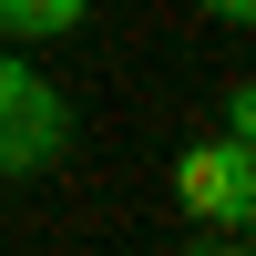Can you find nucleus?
Wrapping results in <instances>:
<instances>
[{"label":"nucleus","instance_id":"5","mask_svg":"<svg viewBox=\"0 0 256 256\" xmlns=\"http://www.w3.org/2000/svg\"><path fill=\"white\" fill-rule=\"evenodd\" d=\"M205 20H236V31H256V0H195Z\"/></svg>","mask_w":256,"mask_h":256},{"label":"nucleus","instance_id":"4","mask_svg":"<svg viewBox=\"0 0 256 256\" xmlns=\"http://www.w3.org/2000/svg\"><path fill=\"white\" fill-rule=\"evenodd\" d=\"M226 134H236V144H246V154H256V72L236 82V92H226Z\"/></svg>","mask_w":256,"mask_h":256},{"label":"nucleus","instance_id":"1","mask_svg":"<svg viewBox=\"0 0 256 256\" xmlns=\"http://www.w3.org/2000/svg\"><path fill=\"white\" fill-rule=\"evenodd\" d=\"M62 154H72V92L41 82L20 41H0V174H52Z\"/></svg>","mask_w":256,"mask_h":256},{"label":"nucleus","instance_id":"3","mask_svg":"<svg viewBox=\"0 0 256 256\" xmlns=\"http://www.w3.org/2000/svg\"><path fill=\"white\" fill-rule=\"evenodd\" d=\"M82 10L92 0H0V41H62L82 31Z\"/></svg>","mask_w":256,"mask_h":256},{"label":"nucleus","instance_id":"6","mask_svg":"<svg viewBox=\"0 0 256 256\" xmlns=\"http://www.w3.org/2000/svg\"><path fill=\"white\" fill-rule=\"evenodd\" d=\"M226 236H236V246H256V195H246V216H236V226H226Z\"/></svg>","mask_w":256,"mask_h":256},{"label":"nucleus","instance_id":"2","mask_svg":"<svg viewBox=\"0 0 256 256\" xmlns=\"http://www.w3.org/2000/svg\"><path fill=\"white\" fill-rule=\"evenodd\" d=\"M174 195H184V216H195V246H226V226H236L246 195H256V154L236 134L184 144V154H174Z\"/></svg>","mask_w":256,"mask_h":256}]
</instances>
